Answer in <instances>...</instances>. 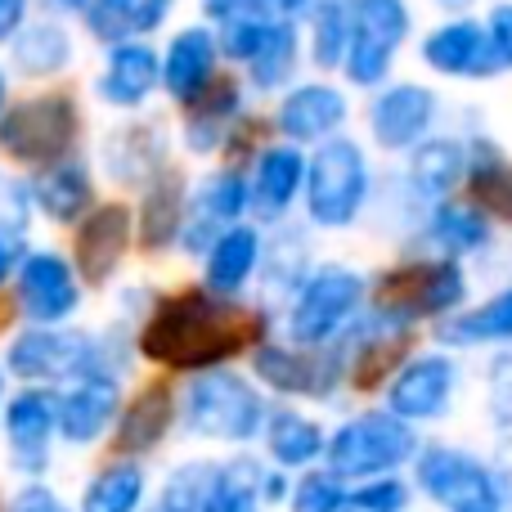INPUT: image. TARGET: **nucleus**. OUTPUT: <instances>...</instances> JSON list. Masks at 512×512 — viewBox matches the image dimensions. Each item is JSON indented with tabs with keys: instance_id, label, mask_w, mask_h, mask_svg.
<instances>
[{
	"instance_id": "nucleus-1",
	"label": "nucleus",
	"mask_w": 512,
	"mask_h": 512,
	"mask_svg": "<svg viewBox=\"0 0 512 512\" xmlns=\"http://www.w3.org/2000/svg\"><path fill=\"white\" fill-rule=\"evenodd\" d=\"M252 333V319L239 301L225 292H185L167 297L140 333V351L149 360L167 364L180 373H198L230 360Z\"/></svg>"
},
{
	"instance_id": "nucleus-2",
	"label": "nucleus",
	"mask_w": 512,
	"mask_h": 512,
	"mask_svg": "<svg viewBox=\"0 0 512 512\" xmlns=\"http://www.w3.org/2000/svg\"><path fill=\"white\" fill-rule=\"evenodd\" d=\"M265 418H270V405L265 396L252 387L248 378L221 369H198L194 382L185 387V405H180V423L185 432L207 436V441L221 445H248L265 432Z\"/></svg>"
},
{
	"instance_id": "nucleus-3",
	"label": "nucleus",
	"mask_w": 512,
	"mask_h": 512,
	"mask_svg": "<svg viewBox=\"0 0 512 512\" xmlns=\"http://www.w3.org/2000/svg\"><path fill=\"white\" fill-rule=\"evenodd\" d=\"M369 279L351 265H319L301 279L288 306V342L297 346H328L364 315Z\"/></svg>"
},
{
	"instance_id": "nucleus-4",
	"label": "nucleus",
	"mask_w": 512,
	"mask_h": 512,
	"mask_svg": "<svg viewBox=\"0 0 512 512\" xmlns=\"http://www.w3.org/2000/svg\"><path fill=\"white\" fill-rule=\"evenodd\" d=\"M373 194L369 158L355 140L328 135L306 162V216L324 230H346Z\"/></svg>"
},
{
	"instance_id": "nucleus-5",
	"label": "nucleus",
	"mask_w": 512,
	"mask_h": 512,
	"mask_svg": "<svg viewBox=\"0 0 512 512\" xmlns=\"http://www.w3.org/2000/svg\"><path fill=\"white\" fill-rule=\"evenodd\" d=\"M418 454V436L414 423H405L391 409H369L355 414L328 436L324 463L346 481H369V477H387L400 463H409Z\"/></svg>"
},
{
	"instance_id": "nucleus-6",
	"label": "nucleus",
	"mask_w": 512,
	"mask_h": 512,
	"mask_svg": "<svg viewBox=\"0 0 512 512\" xmlns=\"http://www.w3.org/2000/svg\"><path fill=\"white\" fill-rule=\"evenodd\" d=\"M5 364L14 378L36 382V387L122 369V360H113V346L108 342H95V337H86V333H59L54 324H36V328H27V333H18L14 342H9Z\"/></svg>"
},
{
	"instance_id": "nucleus-7",
	"label": "nucleus",
	"mask_w": 512,
	"mask_h": 512,
	"mask_svg": "<svg viewBox=\"0 0 512 512\" xmlns=\"http://www.w3.org/2000/svg\"><path fill=\"white\" fill-rule=\"evenodd\" d=\"M414 481L445 512H504V477L459 445H427L414 454Z\"/></svg>"
},
{
	"instance_id": "nucleus-8",
	"label": "nucleus",
	"mask_w": 512,
	"mask_h": 512,
	"mask_svg": "<svg viewBox=\"0 0 512 512\" xmlns=\"http://www.w3.org/2000/svg\"><path fill=\"white\" fill-rule=\"evenodd\" d=\"M463 301H468V274H463V265L454 256H441L432 265H409V270L387 274L378 283L373 310L414 328L427 315H454Z\"/></svg>"
},
{
	"instance_id": "nucleus-9",
	"label": "nucleus",
	"mask_w": 512,
	"mask_h": 512,
	"mask_svg": "<svg viewBox=\"0 0 512 512\" xmlns=\"http://www.w3.org/2000/svg\"><path fill=\"white\" fill-rule=\"evenodd\" d=\"M252 369L270 391L310 396V400H328L337 387H342V378H351V364H346L342 342H328V346L265 342L252 351Z\"/></svg>"
},
{
	"instance_id": "nucleus-10",
	"label": "nucleus",
	"mask_w": 512,
	"mask_h": 512,
	"mask_svg": "<svg viewBox=\"0 0 512 512\" xmlns=\"http://www.w3.org/2000/svg\"><path fill=\"white\" fill-rule=\"evenodd\" d=\"M72 135H77V108L68 95H36L0 117V149L23 167L68 158Z\"/></svg>"
},
{
	"instance_id": "nucleus-11",
	"label": "nucleus",
	"mask_w": 512,
	"mask_h": 512,
	"mask_svg": "<svg viewBox=\"0 0 512 512\" xmlns=\"http://www.w3.org/2000/svg\"><path fill=\"white\" fill-rule=\"evenodd\" d=\"M351 9H355V32H351V50H346L342 72L355 86L373 90L387 81L396 50L409 41L414 14H409L405 0H351Z\"/></svg>"
},
{
	"instance_id": "nucleus-12",
	"label": "nucleus",
	"mask_w": 512,
	"mask_h": 512,
	"mask_svg": "<svg viewBox=\"0 0 512 512\" xmlns=\"http://www.w3.org/2000/svg\"><path fill=\"white\" fill-rule=\"evenodd\" d=\"M454 391H459V364L445 351H423L396 369L387 382V409L405 423H436L445 418Z\"/></svg>"
},
{
	"instance_id": "nucleus-13",
	"label": "nucleus",
	"mask_w": 512,
	"mask_h": 512,
	"mask_svg": "<svg viewBox=\"0 0 512 512\" xmlns=\"http://www.w3.org/2000/svg\"><path fill=\"white\" fill-rule=\"evenodd\" d=\"M59 436V396L27 382L14 400L5 405V441L9 463L27 477H41L50 468V441Z\"/></svg>"
},
{
	"instance_id": "nucleus-14",
	"label": "nucleus",
	"mask_w": 512,
	"mask_h": 512,
	"mask_svg": "<svg viewBox=\"0 0 512 512\" xmlns=\"http://www.w3.org/2000/svg\"><path fill=\"white\" fill-rule=\"evenodd\" d=\"M18 306L32 324H63L81 306L77 265L59 252H27L18 265Z\"/></svg>"
},
{
	"instance_id": "nucleus-15",
	"label": "nucleus",
	"mask_w": 512,
	"mask_h": 512,
	"mask_svg": "<svg viewBox=\"0 0 512 512\" xmlns=\"http://www.w3.org/2000/svg\"><path fill=\"white\" fill-rule=\"evenodd\" d=\"M436 113H441V99L432 90L418 81H400V86L378 90V99L369 104V131L387 153H405L432 135Z\"/></svg>"
},
{
	"instance_id": "nucleus-16",
	"label": "nucleus",
	"mask_w": 512,
	"mask_h": 512,
	"mask_svg": "<svg viewBox=\"0 0 512 512\" xmlns=\"http://www.w3.org/2000/svg\"><path fill=\"white\" fill-rule=\"evenodd\" d=\"M423 63L441 77H468V81H481V77H495L504 63H499L495 45H490V32L472 18H450V23L432 27L423 36Z\"/></svg>"
},
{
	"instance_id": "nucleus-17",
	"label": "nucleus",
	"mask_w": 512,
	"mask_h": 512,
	"mask_svg": "<svg viewBox=\"0 0 512 512\" xmlns=\"http://www.w3.org/2000/svg\"><path fill=\"white\" fill-rule=\"evenodd\" d=\"M122 414L117 373H86L72 378L59 396V436L68 445H95Z\"/></svg>"
},
{
	"instance_id": "nucleus-18",
	"label": "nucleus",
	"mask_w": 512,
	"mask_h": 512,
	"mask_svg": "<svg viewBox=\"0 0 512 512\" xmlns=\"http://www.w3.org/2000/svg\"><path fill=\"white\" fill-rule=\"evenodd\" d=\"M346 113H351V104H346L342 90L324 86V81H306V86H292L283 95L274 122L292 144H324L328 135L342 131Z\"/></svg>"
},
{
	"instance_id": "nucleus-19",
	"label": "nucleus",
	"mask_w": 512,
	"mask_h": 512,
	"mask_svg": "<svg viewBox=\"0 0 512 512\" xmlns=\"http://www.w3.org/2000/svg\"><path fill=\"white\" fill-rule=\"evenodd\" d=\"M131 248V212L122 203L95 207L77 230V274L90 283H108Z\"/></svg>"
},
{
	"instance_id": "nucleus-20",
	"label": "nucleus",
	"mask_w": 512,
	"mask_h": 512,
	"mask_svg": "<svg viewBox=\"0 0 512 512\" xmlns=\"http://www.w3.org/2000/svg\"><path fill=\"white\" fill-rule=\"evenodd\" d=\"M216 59H221V41L207 27H185L171 36L167 54H162V86L171 99L194 104L216 77Z\"/></svg>"
},
{
	"instance_id": "nucleus-21",
	"label": "nucleus",
	"mask_w": 512,
	"mask_h": 512,
	"mask_svg": "<svg viewBox=\"0 0 512 512\" xmlns=\"http://www.w3.org/2000/svg\"><path fill=\"white\" fill-rule=\"evenodd\" d=\"M306 162L310 158L292 140L261 149V158H256V167H252V212L261 216V221L288 216V207L297 203V194L306 189Z\"/></svg>"
},
{
	"instance_id": "nucleus-22",
	"label": "nucleus",
	"mask_w": 512,
	"mask_h": 512,
	"mask_svg": "<svg viewBox=\"0 0 512 512\" xmlns=\"http://www.w3.org/2000/svg\"><path fill=\"white\" fill-rule=\"evenodd\" d=\"M162 86V59L144 41H117L99 72L95 90L113 108H140Z\"/></svg>"
},
{
	"instance_id": "nucleus-23",
	"label": "nucleus",
	"mask_w": 512,
	"mask_h": 512,
	"mask_svg": "<svg viewBox=\"0 0 512 512\" xmlns=\"http://www.w3.org/2000/svg\"><path fill=\"white\" fill-rule=\"evenodd\" d=\"M32 203L50 216L54 225H77L81 216L95 203V180H90V167L77 158H54L36 171L32 180Z\"/></svg>"
},
{
	"instance_id": "nucleus-24",
	"label": "nucleus",
	"mask_w": 512,
	"mask_h": 512,
	"mask_svg": "<svg viewBox=\"0 0 512 512\" xmlns=\"http://www.w3.org/2000/svg\"><path fill=\"white\" fill-rule=\"evenodd\" d=\"M261 256H265L261 230L234 221L230 230L216 234L212 248L203 252V279H207V288L225 292V297L243 292L256 279V270H261Z\"/></svg>"
},
{
	"instance_id": "nucleus-25",
	"label": "nucleus",
	"mask_w": 512,
	"mask_h": 512,
	"mask_svg": "<svg viewBox=\"0 0 512 512\" xmlns=\"http://www.w3.org/2000/svg\"><path fill=\"white\" fill-rule=\"evenodd\" d=\"M463 176H468V144L454 135H427L423 144L409 149V189L427 207L450 198Z\"/></svg>"
},
{
	"instance_id": "nucleus-26",
	"label": "nucleus",
	"mask_w": 512,
	"mask_h": 512,
	"mask_svg": "<svg viewBox=\"0 0 512 512\" xmlns=\"http://www.w3.org/2000/svg\"><path fill=\"white\" fill-rule=\"evenodd\" d=\"M104 162L113 171L117 185H149L162 176V162H167V135L158 122H135L122 131L108 135L104 144Z\"/></svg>"
},
{
	"instance_id": "nucleus-27",
	"label": "nucleus",
	"mask_w": 512,
	"mask_h": 512,
	"mask_svg": "<svg viewBox=\"0 0 512 512\" xmlns=\"http://www.w3.org/2000/svg\"><path fill=\"white\" fill-rule=\"evenodd\" d=\"M176 9V0H95L86 9V27L95 41H144L149 32H158L167 23V14Z\"/></svg>"
},
{
	"instance_id": "nucleus-28",
	"label": "nucleus",
	"mask_w": 512,
	"mask_h": 512,
	"mask_svg": "<svg viewBox=\"0 0 512 512\" xmlns=\"http://www.w3.org/2000/svg\"><path fill=\"white\" fill-rule=\"evenodd\" d=\"M423 234L441 256H472L490 243V221L481 212V203H454V198H441V203L427 207V221H423Z\"/></svg>"
},
{
	"instance_id": "nucleus-29",
	"label": "nucleus",
	"mask_w": 512,
	"mask_h": 512,
	"mask_svg": "<svg viewBox=\"0 0 512 512\" xmlns=\"http://www.w3.org/2000/svg\"><path fill=\"white\" fill-rule=\"evenodd\" d=\"M176 423V396L171 387H149L117 414V454H149Z\"/></svg>"
},
{
	"instance_id": "nucleus-30",
	"label": "nucleus",
	"mask_w": 512,
	"mask_h": 512,
	"mask_svg": "<svg viewBox=\"0 0 512 512\" xmlns=\"http://www.w3.org/2000/svg\"><path fill=\"white\" fill-rule=\"evenodd\" d=\"M265 445H270L274 468H310V463L324 459L328 436L315 418L297 414V409H270L265 418Z\"/></svg>"
},
{
	"instance_id": "nucleus-31",
	"label": "nucleus",
	"mask_w": 512,
	"mask_h": 512,
	"mask_svg": "<svg viewBox=\"0 0 512 512\" xmlns=\"http://www.w3.org/2000/svg\"><path fill=\"white\" fill-rule=\"evenodd\" d=\"M441 342L445 346H499L512 342V288L495 292L490 301L472 310H454L441 324Z\"/></svg>"
},
{
	"instance_id": "nucleus-32",
	"label": "nucleus",
	"mask_w": 512,
	"mask_h": 512,
	"mask_svg": "<svg viewBox=\"0 0 512 512\" xmlns=\"http://www.w3.org/2000/svg\"><path fill=\"white\" fill-rule=\"evenodd\" d=\"M239 113H243V95H239V86H216L212 95H198L194 99V113L185 117V144L194 153H212V149H221L225 140H230V131H234V122H239Z\"/></svg>"
},
{
	"instance_id": "nucleus-33",
	"label": "nucleus",
	"mask_w": 512,
	"mask_h": 512,
	"mask_svg": "<svg viewBox=\"0 0 512 512\" xmlns=\"http://www.w3.org/2000/svg\"><path fill=\"white\" fill-rule=\"evenodd\" d=\"M72 63V36L68 27L50 23V18H41V23L27 27L14 36V68L23 72V77H54V72H63Z\"/></svg>"
},
{
	"instance_id": "nucleus-34",
	"label": "nucleus",
	"mask_w": 512,
	"mask_h": 512,
	"mask_svg": "<svg viewBox=\"0 0 512 512\" xmlns=\"http://www.w3.org/2000/svg\"><path fill=\"white\" fill-rule=\"evenodd\" d=\"M144 495H149L144 468L131 459H117L90 477L86 495H81V512H140Z\"/></svg>"
},
{
	"instance_id": "nucleus-35",
	"label": "nucleus",
	"mask_w": 512,
	"mask_h": 512,
	"mask_svg": "<svg viewBox=\"0 0 512 512\" xmlns=\"http://www.w3.org/2000/svg\"><path fill=\"white\" fill-rule=\"evenodd\" d=\"M355 32L351 0H315L310 5V59L319 68H342Z\"/></svg>"
},
{
	"instance_id": "nucleus-36",
	"label": "nucleus",
	"mask_w": 512,
	"mask_h": 512,
	"mask_svg": "<svg viewBox=\"0 0 512 512\" xmlns=\"http://www.w3.org/2000/svg\"><path fill=\"white\" fill-rule=\"evenodd\" d=\"M265 504V472L252 459H230L216 468L198 512H256Z\"/></svg>"
},
{
	"instance_id": "nucleus-37",
	"label": "nucleus",
	"mask_w": 512,
	"mask_h": 512,
	"mask_svg": "<svg viewBox=\"0 0 512 512\" xmlns=\"http://www.w3.org/2000/svg\"><path fill=\"white\" fill-rule=\"evenodd\" d=\"M176 239H180V180L171 171H162L158 180L144 185L140 198V243L158 252Z\"/></svg>"
},
{
	"instance_id": "nucleus-38",
	"label": "nucleus",
	"mask_w": 512,
	"mask_h": 512,
	"mask_svg": "<svg viewBox=\"0 0 512 512\" xmlns=\"http://www.w3.org/2000/svg\"><path fill=\"white\" fill-rule=\"evenodd\" d=\"M248 207H252V185L243 180V171H234V167L207 176L194 198L198 221H207V225H234Z\"/></svg>"
},
{
	"instance_id": "nucleus-39",
	"label": "nucleus",
	"mask_w": 512,
	"mask_h": 512,
	"mask_svg": "<svg viewBox=\"0 0 512 512\" xmlns=\"http://www.w3.org/2000/svg\"><path fill=\"white\" fill-rule=\"evenodd\" d=\"M468 171H472V185H477V203L512 216V162L504 153L490 140H477L468 149Z\"/></svg>"
},
{
	"instance_id": "nucleus-40",
	"label": "nucleus",
	"mask_w": 512,
	"mask_h": 512,
	"mask_svg": "<svg viewBox=\"0 0 512 512\" xmlns=\"http://www.w3.org/2000/svg\"><path fill=\"white\" fill-rule=\"evenodd\" d=\"M297 50H301V41H297V27H292V18L274 23L270 41H265L261 50H256V59L248 63L252 86L256 90H279L283 81L297 72Z\"/></svg>"
},
{
	"instance_id": "nucleus-41",
	"label": "nucleus",
	"mask_w": 512,
	"mask_h": 512,
	"mask_svg": "<svg viewBox=\"0 0 512 512\" xmlns=\"http://www.w3.org/2000/svg\"><path fill=\"white\" fill-rule=\"evenodd\" d=\"M216 463H185V468L171 472L167 490H162V512H198L212 490Z\"/></svg>"
},
{
	"instance_id": "nucleus-42",
	"label": "nucleus",
	"mask_w": 512,
	"mask_h": 512,
	"mask_svg": "<svg viewBox=\"0 0 512 512\" xmlns=\"http://www.w3.org/2000/svg\"><path fill=\"white\" fill-rule=\"evenodd\" d=\"M346 477L328 472H310L301 477V486L292 490V512H346Z\"/></svg>"
},
{
	"instance_id": "nucleus-43",
	"label": "nucleus",
	"mask_w": 512,
	"mask_h": 512,
	"mask_svg": "<svg viewBox=\"0 0 512 512\" xmlns=\"http://www.w3.org/2000/svg\"><path fill=\"white\" fill-rule=\"evenodd\" d=\"M315 0H203V14L216 23L230 18H301Z\"/></svg>"
},
{
	"instance_id": "nucleus-44",
	"label": "nucleus",
	"mask_w": 512,
	"mask_h": 512,
	"mask_svg": "<svg viewBox=\"0 0 512 512\" xmlns=\"http://www.w3.org/2000/svg\"><path fill=\"white\" fill-rule=\"evenodd\" d=\"M409 508V486L387 477H369L364 486H355L346 495V512H405Z\"/></svg>"
},
{
	"instance_id": "nucleus-45",
	"label": "nucleus",
	"mask_w": 512,
	"mask_h": 512,
	"mask_svg": "<svg viewBox=\"0 0 512 512\" xmlns=\"http://www.w3.org/2000/svg\"><path fill=\"white\" fill-rule=\"evenodd\" d=\"M9 512H68V504H63V499L54 495L50 486H41V481H27V486L14 495Z\"/></svg>"
},
{
	"instance_id": "nucleus-46",
	"label": "nucleus",
	"mask_w": 512,
	"mask_h": 512,
	"mask_svg": "<svg viewBox=\"0 0 512 512\" xmlns=\"http://www.w3.org/2000/svg\"><path fill=\"white\" fill-rule=\"evenodd\" d=\"M490 405H495V423L512 427V360L495 364V378H490Z\"/></svg>"
},
{
	"instance_id": "nucleus-47",
	"label": "nucleus",
	"mask_w": 512,
	"mask_h": 512,
	"mask_svg": "<svg viewBox=\"0 0 512 512\" xmlns=\"http://www.w3.org/2000/svg\"><path fill=\"white\" fill-rule=\"evenodd\" d=\"M486 32H490V45H495L499 63H504V68H512V5H495V14H490Z\"/></svg>"
},
{
	"instance_id": "nucleus-48",
	"label": "nucleus",
	"mask_w": 512,
	"mask_h": 512,
	"mask_svg": "<svg viewBox=\"0 0 512 512\" xmlns=\"http://www.w3.org/2000/svg\"><path fill=\"white\" fill-rule=\"evenodd\" d=\"M23 256H27V248H23V230L18 225H9V230H0V288L9 283V274L23 265Z\"/></svg>"
},
{
	"instance_id": "nucleus-49",
	"label": "nucleus",
	"mask_w": 512,
	"mask_h": 512,
	"mask_svg": "<svg viewBox=\"0 0 512 512\" xmlns=\"http://www.w3.org/2000/svg\"><path fill=\"white\" fill-rule=\"evenodd\" d=\"M27 5H32V0H0V45L14 41V36L23 32V23H27Z\"/></svg>"
},
{
	"instance_id": "nucleus-50",
	"label": "nucleus",
	"mask_w": 512,
	"mask_h": 512,
	"mask_svg": "<svg viewBox=\"0 0 512 512\" xmlns=\"http://www.w3.org/2000/svg\"><path fill=\"white\" fill-rule=\"evenodd\" d=\"M45 5H50L54 14H86L95 0H45Z\"/></svg>"
},
{
	"instance_id": "nucleus-51",
	"label": "nucleus",
	"mask_w": 512,
	"mask_h": 512,
	"mask_svg": "<svg viewBox=\"0 0 512 512\" xmlns=\"http://www.w3.org/2000/svg\"><path fill=\"white\" fill-rule=\"evenodd\" d=\"M436 5H445V9H463V5H472V0H436Z\"/></svg>"
},
{
	"instance_id": "nucleus-52",
	"label": "nucleus",
	"mask_w": 512,
	"mask_h": 512,
	"mask_svg": "<svg viewBox=\"0 0 512 512\" xmlns=\"http://www.w3.org/2000/svg\"><path fill=\"white\" fill-rule=\"evenodd\" d=\"M0 108H5V72H0Z\"/></svg>"
},
{
	"instance_id": "nucleus-53",
	"label": "nucleus",
	"mask_w": 512,
	"mask_h": 512,
	"mask_svg": "<svg viewBox=\"0 0 512 512\" xmlns=\"http://www.w3.org/2000/svg\"><path fill=\"white\" fill-rule=\"evenodd\" d=\"M0 405H5V369H0Z\"/></svg>"
}]
</instances>
